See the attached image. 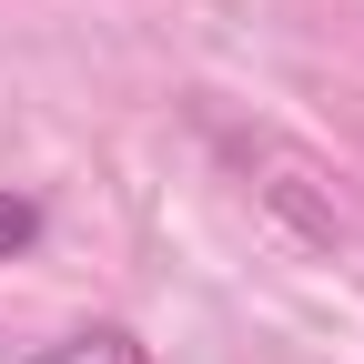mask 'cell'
I'll return each mask as SVG.
<instances>
[{
  "label": "cell",
  "instance_id": "1",
  "mask_svg": "<svg viewBox=\"0 0 364 364\" xmlns=\"http://www.w3.org/2000/svg\"><path fill=\"white\" fill-rule=\"evenodd\" d=\"M21 364H152V354H142V334H122V324H91V334H61V344L21 354Z\"/></svg>",
  "mask_w": 364,
  "mask_h": 364
},
{
  "label": "cell",
  "instance_id": "2",
  "mask_svg": "<svg viewBox=\"0 0 364 364\" xmlns=\"http://www.w3.org/2000/svg\"><path fill=\"white\" fill-rule=\"evenodd\" d=\"M31 243H41V203H31V193H0V263L31 253Z\"/></svg>",
  "mask_w": 364,
  "mask_h": 364
}]
</instances>
